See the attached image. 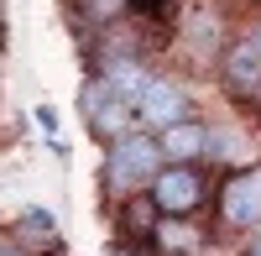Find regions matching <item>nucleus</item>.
<instances>
[{"instance_id":"nucleus-14","label":"nucleus","mask_w":261,"mask_h":256,"mask_svg":"<svg viewBox=\"0 0 261 256\" xmlns=\"http://www.w3.org/2000/svg\"><path fill=\"white\" fill-rule=\"evenodd\" d=\"M37 125H42V131H58V115L47 110V105H42V110H37Z\"/></svg>"},{"instance_id":"nucleus-3","label":"nucleus","mask_w":261,"mask_h":256,"mask_svg":"<svg viewBox=\"0 0 261 256\" xmlns=\"http://www.w3.org/2000/svg\"><path fill=\"white\" fill-rule=\"evenodd\" d=\"M151 204L162 209V215H188V209L204 204V178L193 173V167H178L167 162L157 178H151Z\"/></svg>"},{"instance_id":"nucleus-17","label":"nucleus","mask_w":261,"mask_h":256,"mask_svg":"<svg viewBox=\"0 0 261 256\" xmlns=\"http://www.w3.org/2000/svg\"><path fill=\"white\" fill-rule=\"evenodd\" d=\"M110 256H130V251H110Z\"/></svg>"},{"instance_id":"nucleus-10","label":"nucleus","mask_w":261,"mask_h":256,"mask_svg":"<svg viewBox=\"0 0 261 256\" xmlns=\"http://www.w3.org/2000/svg\"><path fill=\"white\" fill-rule=\"evenodd\" d=\"M225 42V21L220 16H193V27H188V47L193 53H214Z\"/></svg>"},{"instance_id":"nucleus-1","label":"nucleus","mask_w":261,"mask_h":256,"mask_svg":"<svg viewBox=\"0 0 261 256\" xmlns=\"http://www.w3.org/2000/svg\"><path fill=\"white\" fill-rule=\"evenodd\" d=\"M162 141L157 136H146V131H125V136H115L110 141V162H105V173H110V183H120V188H136V183H146L151 188V178L162 173Z\"/></svg>"},{"instance_id":"nucleus-7","label":"nucleus","mask_w":261,"mask_h":256,"mask_svg":"<svg viewBox=\"0 0 261 256\" xmlns=\"http://www.w3.org/2000/svg\"><path fill=\"white\" fill-rule=\"evenodd\" d=\"M157 141H162V157L178 162V167H188L193 157H209V125H199V120H178V125H167Z\"/></svg>"},{"instance_id":"nucleus-11","label":"nucleus","mask_w":261,"mask_h":256,"mask_svg":"<svg viewBox=\"0 0 261 256\" xmlns=\"http://www.w3.org/2000/svg\"><path fill=\"white\" fill-rule=\"evenodd\" d=\"M16 236H21V241H58L53 215H47V209H27V215H21V225H16Z\"/></svg>"},{"instance_id":"nucleus-2","label":"nucleus","mask_w":261,"mask_h":256,"mask_svg":"<svg viewBox=\"0 0 261 256\" xmlns=\"http://www.w3.org/2000/svg\"><path fill=\"white\" fill-rule=\"evenodd\" d=\"M84 120H89L105 141H115L125 131H136V105L120 99L105 79H89V84H84Z\"/></svg>"},{"instance_id":"nucleus-16","label":"nucleus","mask_w":261,"mask_h":256,"mask_svg":"<svg viewBox=\"0 0 261 256\" xmlns=\"http://www.w3.org/2000/svg\"><path fill=\"white\" fill-rule=\"evenodd\" d=\"M0 256H21V251H16V246H0Z\"/></svg>"},{"instance_id":"nucleus-6","label":"nucleus","mask_w":261,"mask_h":256,"mask_svg":"<svg viewBox=\"0 0 261 256\" xmlns=\"http://www.w3.org/2000/svg\"><path fill=\"white\" fill-rule=\"evenodd\" d=\"M220 215H225V225H261V167L235 173L220 188Z\"/></svg>"},{"instance_id":"nucleus-9","label":"nucleus","mask_w":261,"mask_h":256,"mask_svg":"<svg viewBox=\"0 0 261 256\" xmlns=\"http://www.w3.org/2000/svg\"><path fill=\"white\" fill-rule=\"evenodd\" d=\"M157 246H162V251H193V246H199V230L183 225V215H167V220L157 225Z\"/></svg>"},{"instance_id":"nucleus-5","label":"nucleus","mask_w":261,"mask_h":256,"mask_svg":"<svg viewBox=\"0 0 261 256\" xmlns=\"http://www.w3.org/2000/svg\"><path fill=\"white\" fill-rule=\"evenodd\" d=\"M136 120L157 125V131L188 120V89H183V84H172V79H151L146 94H141V105H136Z\"/></svg>"},{"instance_id":"nucleus-18","label":"nucleus","mask_w":261,"mask_h":256,"mask_svg":"<svg viewBox=\"0 0 261 256\" xmlns=\"http://www.w3.org/2000/svg\"><path fill=\"white\" fill-rule=\"evenodd\" d=\"M256 37H261V27H256Z\"/></svg>"},{"instance_id":"nucleus-15","label":"nucleus","mask_w":261,"mask_h":256,"mask_svg":"<svg viewBox=\"0 0 261 256\" xmlns=\"http://www.w3.org/2000/svg\"><path fill=\"white\" fill-rule=\"evenodd\" d=\"M246 256H261V236H256V241H251V246H246Z\"/></svg>"},{"instance_id":"nucleus-4","label":"nucleus","mask_w":261,"mask_h":256,"mask_svg":"<svg viewBox=\"0 0 261 256\" xmlns=\"http://www.w3.org/2000/svg\"><path fill=\"white\" fill-rule=\"evenodd\" d=\"M225 89L230 94H251V99H261V37H256V27L241 37V42H230L225 47Z\"/></svg>"},{"instance_id":"nucleus-13","label":"nucleus","mask_w":261,"mask_h":256,"mask_svg":"<svg viewBox=\"0 0 261 256\" xmlns=\"http://www.w3.org/2000/svg\"><path fill=\"white\" fill-rule=\"evenodd\" d=\"M79 6H84L89 21H115V16L125 11V0H79Z\"/></svg>"},{"instance_id":"nucleus-8","label":"nucleus","mask_w":261,"mask_h":256,"mask_svg":"<svg viewBox=\"0 0 261 256\" xmlns=\"http://www.w3.org/2000/svg\"><path fill=\"white\" fill-rule=\"evenodd\" d=\"M105 84L120 94V99H130V105H141V94H146V84H151V73L141 68L136 58H110L105 63Z\"/></svg>"},{"instance_id":"nucleus-12","label":"nucleus","mask_w":261,"mask_h":256,"mask_svg":"<svg viewBox=\"0 0 261 256\" xmlns=\"http://www.w3.org/2000/svg\"><path fill=\"white\" fill-rule=\"evenodd\" d=\"M209 152L214 157H235L241 152V136H235L230 125H209Z\"/></svg>"}]
</instances>
